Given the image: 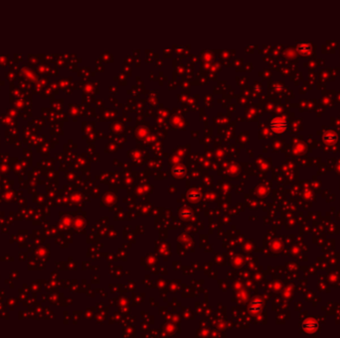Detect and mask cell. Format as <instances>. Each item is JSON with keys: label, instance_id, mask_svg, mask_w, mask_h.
Wrapping results in <instances>:
<instances>
[{"label": "cell", "instance_id": "6da1fadb", "mask_svg": "<svg viewBox=\"0 0 340 338\" xmlns=\"http://www.w3.org/2000/svg\"><path fill=\"white\" fill-rule=\"evenodd\" d=\"M287 123L285 120H281V119H276L274 121H272L271 123V128L277 133H281L287 129Z\"/></svg>", "mask_w": 340, "mask_h": 338}, {"label": "cell", "instance_id": "7a4b0ae2", "mask_svg": "<svg viewBox=\"0 0 340 338\" xmlns=\"http://www.w3.org/2000/svg\"><path fill=\"white\" fill-rule=\"evenodd\" d=\"M310 50H311L310 45L306 43L299 44V46H298V51H300L301 53H308V52H310Z\"/></svg>", "mask_w": 340, "mask_h": 338}]
</instances>
